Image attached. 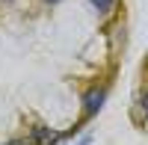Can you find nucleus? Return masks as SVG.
<instances>
[{
  "instance_id": "obj_4",
  "label": "nucleus",
  "mask_w": 148,
  "mask_h": 145,
  "mask_svg": "<svg viewBox=\"0 0 148 145\" xmlns=\"http://www.w3.org/2000/svg\"><path fill=\"white\" fill-rule=\"evenodd\" d=\"M89 3L101 12V15H107V12H113V6H116V0H89Z\"/></svg>"
},
{
  "instance_id": "obj_8",
  "label": "nucleus",
  "mask_w": 148,
  "mask_h": 145,
  "mask_svg": "<svg viewBox=\"0 0 148 145\" xmlns=\"http://www.w3.org/2000/svg\"><path fill=\"white\" fill-rule=\"evenodd\" d=\"M45 3H59V0H45Z\"/></svg>"
},
{
  "instance_id": "obj_6",
  "label": "nucleus",
  "mask_w": 148,
  "mask_h": 145,
  "mask_svg": "<svg viewBox=\"0 0 148 145\" xmlns=\"http://www.w3.org/2000/svg\"><path fill=\"white\" fill-rule=\"evenodd\" d=\"M92 139H95L92 133H83V136H80V142H74V145H92Z\"/></svg>"
},
{
  "instance_id": "obj_7",
  "label": "nucleus",
  "mask_w": 148,
  "mask_h": 145,
  "mask_svg": "<svg viewBox=\"0 0 148 145\" xmlns=\"http://www.w3.org/2000/svg\"><path fill=\"white\" fill-rule=\"evenodd\" d=\"M9 145H33V139H30V136H24V139H12Z\"/></svg>"
},
{
  "instance_id": "obj_5",
  "label": "nucleus",
  "mask_w": 148,
  "mask_h": 145,
  "mask_svg": "<svg viewBox=\"0 0 148 145\" xmlns=\"http://www.w3.org/2000/svg\"><path fill=\"white\" fill-rule=\"evenodd\" d=\"M139 110H142V113H145V118H148V86L139 92Z\"/></svg>"
},
{
  "instance_id": "obj_1",
  "label": "nucleus",
  "mask_w": 148,
  "mask_h": 145,
  "mask_svg": "<svg viewBox=\"0 0 148 145\" xmlns=\"http://www.w3.org/2000/svg\"><path fill=\"white\" fill-rule=\"evenodd\" d=\"M104 104H107V89L104 86H89L83 92V118H95L104 110Z\"/></svg>"
},
{
  "instance_id": "obj_3",
  "label": "nucleus",
  "mask_w": 148,
  "mask_h": 145,
  "mask_svg": "<svg viewBox=\"0 0 148 145\" xmlns=\"http://www.w3.org/2000/svg\"><path fill=\"white\" fill-rule=\"evenodd\" d=\"M125 39H127L125 24L116 21L113 27H110V53H113V56H119V51H125Z\"/></svg>"
},
{
  "instance_id": "obj_2",
  "label": "nucleus",
  "mask_w": 148,
  "mask_h": 145,
  "mask_svg": "<svg viewBox=\"0 0 148 145\" xmlns=\"http://www.w3.org/2000/svg\"><path fill=\"white\" fill-rule=\"evenodd\" d=\"M30 139H33V145H56L62 139V133L53 130V127H47V124H36L30 130Z\"/></svg>"
}]
</instances>
